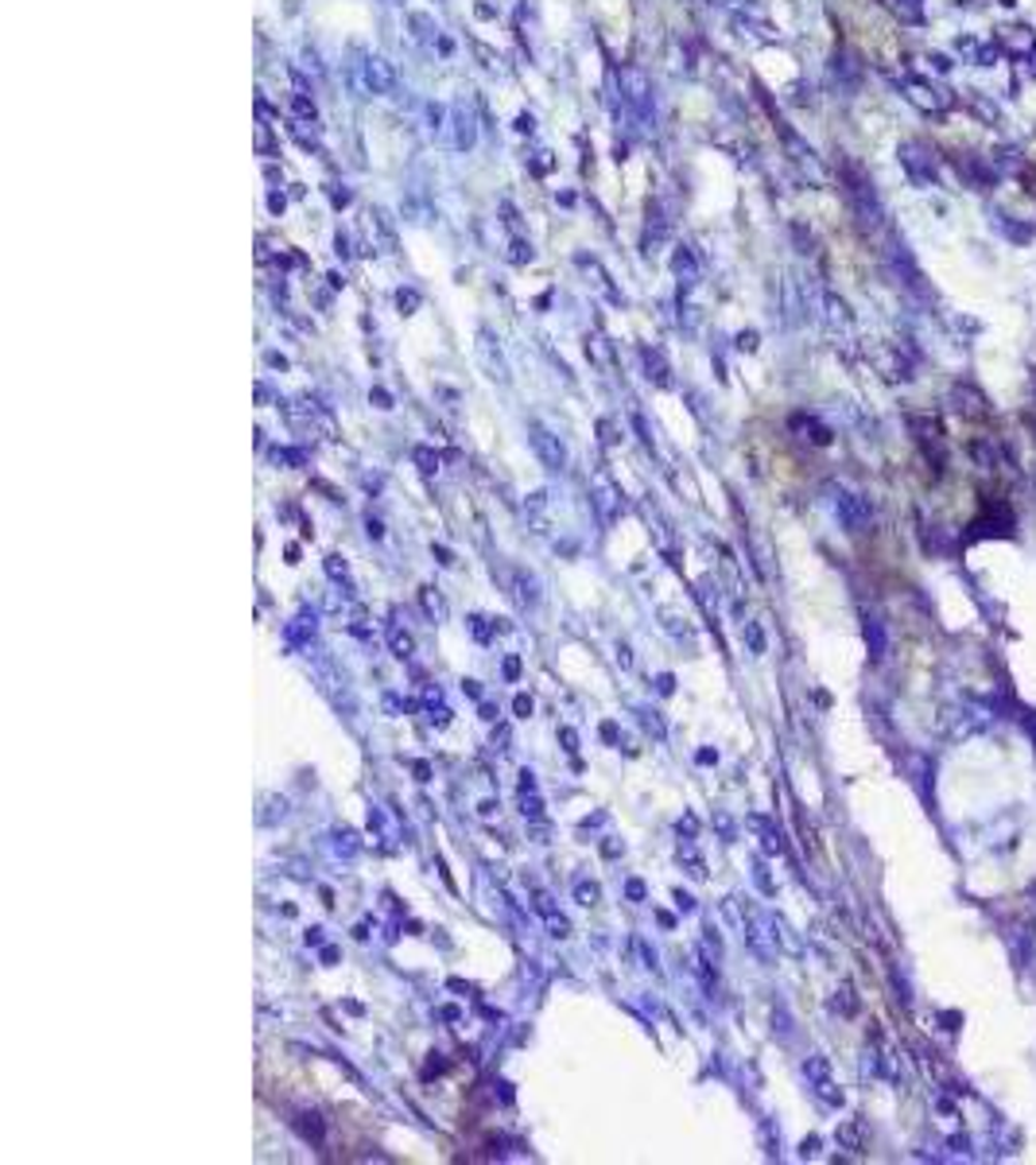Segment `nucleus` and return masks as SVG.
I'll use <instances>...</instances> for the list:
<instances>
[{
    "mask_svg": "<svg viewBox=\"0 0 1036 1165\" xmlns=\"http://www.w3.org/2000/svg\"><path fill=\"white\" fill-rule=\"evenodd\" d=\"M357 86L366 90V94H377V97H388L397 94V66L388 63L384 55H362V63H357Z\"/></svg>",
    "mask_w": 1036,
    "mask_h": 1165,
    "instance_id": "1",
    "label": "nucleus"
},
{
    "mask_svg": "<svg viewBox=\"0 0 1036 1165\" xmlns=\"http://www.w3.org/2000/svg\"><path fill=\"white\" fill-rule=\"evenodd\" d=\"M994 718H998V715L990 711L986 703L963 700L955 711L947 715V723H951V731H955L959 738H971V735H982V731H990V727H994Z\"/></svg>",
    "mask_w": 1036,
    "mask_h": 1165,
    "instance_id": "2",
    "label": "nucleus"
},
{
    "mask_svg": "<svg viewBox=\"0 0 1036 1165\" xmlns=\"http://www.w3.org/2000/svg\"><path fill=\"white\" fill-rule=\"evenodd\" d=\"M622 97H625V105L633 110V117L649 121V113H653V82L645 79V70L625 66L622 70Z\"/></svg>",
    "mask_w": 1036,
    "mask_h": 1165,
    "instance_id": "3",
    "label": "nucleus"
},
{
    "mask_svg": "<svg viewBox=\"0 0 1036 1165\" xmlns=\"http://www.w3.org/2000/svg\"><path fill=\"white\" fill-rule=\"evenodd\" d=\"M528 439H532V451L540 455V463L547 466V470H563V466H567V448H563V439H559L552 428H543L540 420H532V424H528Z\"/></svg>",
    "mask_w": 1036,
    "mask_h": 1165,
    "instance_id": "4",
    "label": "nucleus"
},
{
    "mask_svg": "<svg viewBox=\"0 0 1036 1165\" xmlns=\"http://www.w3.org/2000/svg\"><path fill=\"white\" fill-rule=\"evenodd\" d=\"M901 163H905V172H909L912 183H920V187H932L936 183V156L928 152L924 144H901Z\"/></svg>",
    "mask_w": 1036,
    "mask_h": 1165,
    "instance_id": "5",
    "label": "nucleus"
},
{
    "mask_svg": "<svg viewBox=\"0 0 1036 1165\" xmlns=\"http://www.w3.org/2000/svg\"><path fill=\"white\" fill-rule=\"evenodd\" d=\"M804 1076H808V1084H812V1092L819 1096V1100L827 1103V1107H839L843 1103V1092H839V1084H835V1076H830V1065L827 1056H808V1065H804Z\"/></svg>",
    "mask_w": 1036,
    "mask_h": 1165,
    "instance_id": "6",
    "label": "nucleus"
},
{
    "mask_svg": "<svg viewBox=\"0 0 1036 1165\" xmlns=\"http://www.w3.org/2000/svg\"><path fill=\"white\" fill-rule=\"evenodd\" d=\"M912 431H916V443L924 448V455L936 463V470H943V428L936 416H912L909 420Z\"/></svg>",
    "mask_w": 1036,
    "mask_h": 1165,
    "instance_id": "7",
    "label": "nucleus"
},
{
    "mask_svg": "<svg viewBox=\"0 0 1036 1165\" xmlns=\"http://www.w3.org/2000/svg\"><path fill=\"white\" fill-rule=\"evenodd\" d=\"M835 510H839V521H843L846 532H861V528H870V521H874V505L866 501L861 494H839V501H835Z\"/></svg>",
    "mask_w": 1036,
    "mask_h": 1165,
    "instance_id": "8",
    "label": "nucleus"
},
{
    "mask_svg": "<svg viewBox=\"0 0 1036 1165\" xmlns=\"http://www.w3.org/2000/svg\"><path fill=\"white\" fill-rule=\"evenodd\" d=\"M450 144L459 152H470L478 144V117L474 110H466V101H454V110H450Z\"/></svg>",
    "mask_w": 1036,
    "mask_h": 1165,
    "instance_id": "9",
    "label": "nucleus"
},
{
    "mask_svg": "<svg viewBox=\"0 0 1036 1165\" xmlns=\"http://www.w3.org/2000/svg\"><path fill=\"white\" fill-rule=\"evenodd\" d=\"M478 358H481V366H485V373H490L494 381H509L505 354H501V346L494 342V335H490V331H478Z\"/></svg>",
    "mask_w": 1036,
    "mask_h": 1165,
    "instance_id": "10",
    "label": "nucleus"
},
{
    "mask_svg": "<svg viewBox=\"0 0 1036 1165\" xmlns=\"http://www.w3.org/2000/svg\"><path fill=\"white\" fill-rule=\"evenodd\" d=\"M951 400H955V408L963 416H971V420H982V416H990V404H986V397H982V393H978V389H974V385H955V389H951Z\"/></svg>",
    "mask_w": 1036,
    "mask_h": 1165,
    "instance_id": "11",
    "label": "nucleus"
},
{
    "mask_svg": "<svg viewBox=\"0 0 1036 1165\" xmlns=\"http://www.w3.org/2000/svg\"><path fill=\"white\" fill-rule=\"evenodd\" d=\"M819 307H823L819 315H823V323H827L830 331H850V327H854V315H850V307H846L839 296H823Z\"/></svg>",
    "mask_w": 1036,
    "mask_h": 1165,
    "instance_id": "12",
    "label": "nucleus"
},
{
    "mask_svg": "<svg viewBox=\"0 0 1036 1165\" xmlns=\"http://www.w3.org/2000/svg\"><path fill=\"white\" fill-rule=\"evenodd\" d=\"M839 1146L854 1149V1154L866 1149V1127H861V1118H846L843 1127H839Z\"/></svg>",
    "mask_w": 1036,
    "mask_h": 1165,
    "instance_id": "13",
    "label": "nucleus"
},
{
    "mask_svg": "<svg viewBox=\"0 0 1036 1165\" xmlns=\"http://www.w3.org/2000/svg\"><path fill=\"white\" fill-rule=\"evenodd\" d=\"M866 641H870V656L881 661L885 656V630H881L877 618H866Z\"/></svg>",
    "mask_w": 1036,
    "mask_h": 1165,
    "instance_id": "14",
    "label": "nucleus"
},
{
    "mask_svg": "<svg viewBox=\"0 0 1036 1165\" xmlns=\"http://www.w3.org/2000/svg\"><path fill=\"white\" fill-rule=\"evenodd\" d=\"M408 24L415 28V39H423V43H435L439 28H435V20H431V17H423V12H412V17H408Z\"/></svg>",
    "mask_w": 1036,
    "mask_h": 1165,
    "instance_id": "15",
    "label": "nucleus"
},
{
    "mask_svg": "<svg viewBox=\"0 0 1036 1165\" xmlns=\"http://www.w3.org/2000/svg\"><path fill=\"white\" fill-rule=\"evenodd\" d=\"M885 8H889V12H897L901 20H912V24H916V20H920V12H924V8H920V0H885Z\"/></svg>",
    "mask_w": 1036,
    "mask_h": 1165,
    "instance_id": "16",
    "label": "nucleus"
},
{
    "mask_svg": "<svg viewBox=\"0 0 1036 1165\" xmlns=\"http://www.w3.org/2000/svg\"><path fill=\"white\" fill-rule=\"evenodd\" d=\"M792 424L808 431V439H812V443H819V448H823V443H830V431L823 428V424H815V420H804V416H796Z\"/></svg>",
    "mask_w": 1036,
    "mask_h": 1165,
    "instance_id": "17",
    "label": "nucleus"
},
{
    "mask_svg": "<svg viewBox=\"0 0 1036 1165\" xmlns=\"http://www.w3.org/2000/svg\"><path fill=\"white\" fill-rule=\"evenodd\" d=\"M835 1010H839V1014H854V1010H858V999H854V987H850V983H843V987H839Z\"/></svg>",
    "mask_w": 1036,
    "mask_h": 1165,
    "instance_id": "18",
    "label": "nucleus"
},
{
    "mask_svg": "<svg viewBox=\"0 0 1036 1165\" xmlns=\"http://www.w3.org/2000/svg\"><path fill=\"white\" fill-rule=\"evenodd\" d=\"M645 366H649V377H656V385H668V369L660 362V354L645 350Z\"/></svg>",
    "mask_w": 1036,
    "mask_h": 1165,
    "instance_id": "19",
    "label": "nucleus"
},
{
    "mask_svg": "<svg viewBox=\"0 0 1036 1165\" xmlns=\"http://www.w3.org/2000/svg\"><path fill=\"white\" fill-rule=\"evenodd\" d=\"M419 599H423V607H428L431 618H447V607H443V599H439V594H431V587H423V591H419Z\"/></svg>",
    "mask_w": 1036,
    "mask_h": 1165,
    "instance_id": "20",
    "label": "nucleus"
},
{
    "mask_svg": "<svg viewBox=\"0 0 1036 1165\" xmlns=\"http://www.w3.org/2000/svg\"><path fill=\"white\" fill-rule=\"evenodd\" d=\"M676 272H680V276H687V284H695V260H691V253H687V249H680V253H676Z\"/></svg>",
    "mask_w": 1036,
    "mask_h": 1165,
    "instance_id": "21",
    "label": "nucleus"
},
{
    "mask_svg": "<svg viewBox=\"0 0 1036 1165\" xmlns=\"http://www.w3.org/2000/svg\"><path fill=\"white\" fill-rule=\"evenodd\" d=\"M415 463H419V470H423V474H431V470H439V455H435V451H428V448H415Z\"/></svg>",
    "mask_w": 1036,
    "mask_h": 1165,
    "instance_id": "22",
    "label": "nucleus"
},
{
    "mask_svg": "<svg viewBox=\"0 0 1036 1165\" xmlns=\"http://www.w3.org/2000/svg\"><path fill=\"white\" fill-rule=\"evenodd\" d=\"M574 897H578L583 906H594V901H598V886H594V882H578V886H574Z\"/></svg>",
    "mask_w": 1036,
    "mask_h": 1165,
    "instance_id": "23",
    "label": "nucleus"
},
{
    "mask_svg": "<svg viewBox=\"0 0 1036 1165\" xmlns=\"http://www.w3.org/2000/svg\"><path fill=\"white\" fill-rule=\"evenodd\" d=\"M304 1118V1123H300V1131L307 1134V1138H315V1142H319L322 1138V1123H319V1115H300Z\"/></svg>",
    "mask_w": 1036,
    "mask_h": 1165,
    "instance_id": "24",
    "label": "nucleus"
},
{
    "mask_svg": "<svg viewBox=\"0 0 1036 1165\" xmlns=\"http://www.w3.org/2000/svg\"><path fill=\"white\" fill-rule=\"evenodd\" d=\"M746 638H750L753 653H765V634H761V625H746Z\"/></svg>",
    "mask_w": 1036,
    "mask_h": 1165,
    "instance_id": "25",
    "label": "nucleus"
},
{
    "mask_svg": "<svg viewBox=\"0 0 1036 1165\" xmlns=\"http://www.w3.org/2000/svg\"><path fill=\"white\" fill-rule=\"evenodd\" d=\"M393 649H397V656H408L412 653V638H408V634H393Z\"/></svg>",
    "mask_w": 1036,
    "mask_h": 1165,
    "instance_id": "26",
    "label": "nucleus"
},
{
    "mask_svg": "<svg viewBox=\"0 0 1036 1165\" xmlns=\"http://www.w3.org/2000/svg\"><path fill=\"white\" fill-rule=\"evenodd\" d=\"M397 304H400V311H404V307L412 311V307L419 304V296H415V292H400V296H397Z\"/></svg>",
    "mask_w": 1036,
    "mask_h": 1165,
    "instance_id": "27",
    "label": "nucleus"
},
{
    "mask_svg": "<svg viewBox=\"0 0 1036 1165\" xmlns=\"http://www.w3.org/2000/svg\"><path fill=\"white\" fill-rule=\"evenodd\" d=\"M512 707H516V715H521V718L532 715V700H528V696H516V703H512Z\"/></svg>",
    "mask_w": 1036,
    "mask_h": 1165,
    "instance_id": "28",
    "label": "nucleus"
},
{
    "mask_svg": "<svg viewBox=\"0 0 1036 1165\" xmlns=\"http://www.w3.org/2000/svg\"><path fill=\"white\" fill-rule=\"evenodd\" d=\"M625 894L633 897V901H640V897H645V886H640V882L633 879V882H629V886H625Z\"/></svg>",
    "mask_w": 1036,
    "mask_h": 1165,
    "instance_id": "29",
    "label": "nucleus"
},
{
    "mask_svg": "<svg viewBox=\"0 0 1036 1165\" xmlns=\"http://www.w3.org/2000/svg\"><path fill=\"white\" fill-rule=\"evenodd\" d=\"M799 1154H804V1158H815V1154H819V1138H808V1142H804V1149H799Z\"/></svg>",
    "mask_w": 1036,
    "mask_h": 1165,
    "instance_id": "30",
    "label": "nucleus"
},
{
    "mask_svg": "<svg viewBox=\"0 0 1036 1165\" xmlns=\"http://www.w3.org/2000/svg\"><path fill=\"white\" fill-rule=\"evenodd\" d=\"M516 672H521V661H516V656H509V661H505V676H509V680H516Z\"/></svg>",
    "mask_w": 1036,
    "mask_h": 1165,
    "instance_id": "31",
    "label": "nucleus"
},
{
    "mask_svg": "<svg viewBox=\"0 0 1036 1165\" xmlns=\"http://www.w3.org/2000/svg\"><path fill=\"white\" fill-rule=\"evenodd\" d=\"M757 346V335H742V350H753Z\"/></svg>",
    "mask_w": 1036,
    "mask_h": 1165,
    "instance_id": "32",
    "label": "nucleus"
},
{
    "mask_svg": "<svg viewBox=\"0 0 1036 1165\" xmlns=\"http://www.w3.org/2000/svg\"><path fill=\"white\" fill-rule=\"evenodd\" d=\"M671 687H676V680H671V676H660V692H664V696H668Z\"/></svg>",
    "mask_w": 1036,
    "mask_h": 1165,
    "instance_id": "33",
    "label": "nucleus"
},
{
    "mask_svg": "<svg viewBox=\"0 0 1036 1165\" xmlns=\"http://www.w3.org/2000/svg\"><path fill=\"white\" fill-rule=\"evenodd\" d=\"M563 742H567V750H578V746H574V742H578V738H574V731H563Z\"/></svg>",
    "mask_w": 1036,
    "mask_h": 1165,
    "instance_id": "34",
    "label": "nucleus"
},
{
    "mask_svg": "<svg viewBox=\"0 0 1036 1165\" xmlns=\"http://www.w3.org/2000/svg\"><path fill=\"white\" fill-rule=\"evenodd\" d=\"M307 944H322V928H311V932H307Z\"/></svg>",
    "mask_w": 1036,
    "mask_h": 1165,
    "instance_id": "35",
    "label": "nucleus"
}]
</instances>
